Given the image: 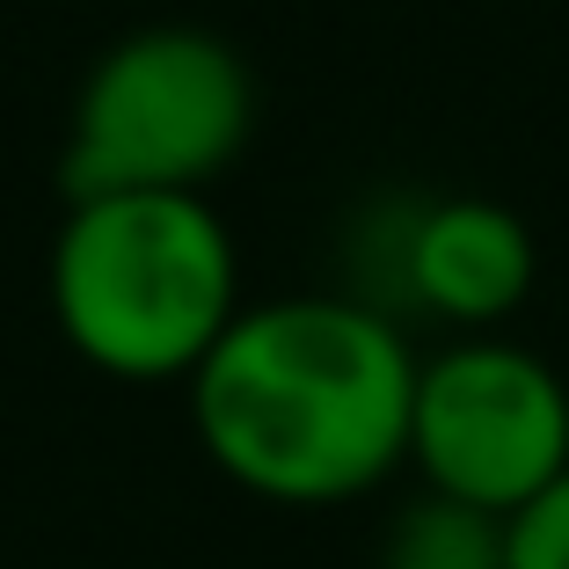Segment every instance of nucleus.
Segmentation results:
<instances>
[{"mask_svg":"<svg viewBox=\"0 0 569 569\" xmlns=\"http://www.w3.org/2000/svg\"><path fill=\"white\" fill-rule=\"evenodd\" d=\"M503 569H569V468L503 519Z\"/></svg>","mask_w":569,"mask_h":569,"instance_id":"obj_7","label":"nucleus"},{"mask_svg":"<svg viewBox=\"0 0 569 569\" xmlns=\"http://www.w3.org/2000/svg\"><path fill=\"white\" fill-rule=\"evenodd\" d=\"M44 307L59 343L102 380H190L249 307L234 227L198 190L67 198L44 256Z\"/></svg>","mask_w":569,"mask_h":569,"instance_id":"obj_2","label":"nucleus"},{"mask_svg":"<svg viewBox=\"0 0 569 569\" xmlns=\"http://www.w3.org/2000/svg\"><path fill=\"white\" fill-rule=\"evenodd\" d=\"M380 569H503V519L417 489V503H402L380 540Z\"/></svg>","mask_w":569,"mask_h":569,"instance_id":"obj_6","label":"nucleus"},{"mask_svg":"<svg viewBox=\"0 0 569 569\" xmlns=\"http://www.w3.org/2000/svg\"><path fill=\"white\" fill-rule=\"evenodd\" d=\"M183 387L198 452L234 489L284 511L358 503L409 468L417 351L380 300H256L227 321Z\"/></svg>","mask_w":569,"mask_h":569,"instance_id":"obj_1","label":"nucleus"},{"mask_svg":"<svg viewBox=\"0 0 569 569\" xmlns=\"http://www.w3.org/2000/svg\"><path fill=\"white\" fill-rule=\"evenodd\" d=\"M409 468L423 489L511 519L569 468V380L503 329L417 358Z\"/></svg>","mask_w":569,"mask_h":569,"instance_id":"obj_4","label":"nucleus"},{"mask_svg":"<svg viewBox=\"0 0 569 569\" xmlns=\"http://www.w3.org/2000/svg\"><path fill=\"white\" fill-rule=\"evenodd\" d=\"M540 249L511 204L497 198H431L395 227V284L417 315L452 336H489L533 300Z\"/></svg>","mask_w":569,"mask_h":569,"instance_id":"obj_5","label":"nucleus"},{"mask_svg":"<svg viewBox=\"0 0 569 569\" xmlns=\"http://www.w3.org/2000/svg\"><path fill=\"white\" fill-rule=\"evenodd\" d=\"M256 132V73L198 22L132 30L88 67L67 124V198L198 190L241 161Z\"/></svg>","mask_w":569,"mask_h":569,"instance_id":"obj_3","label":"nucleus"}]
</instances>
